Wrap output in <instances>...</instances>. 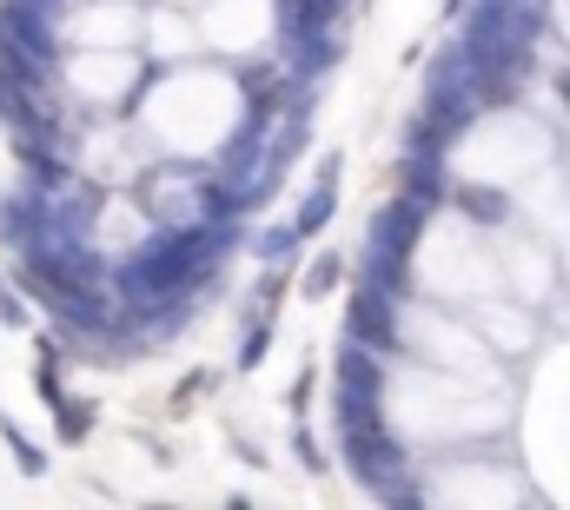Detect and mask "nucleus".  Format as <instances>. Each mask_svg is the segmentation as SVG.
I'll return each mask as SVG.
<instances>
[{"instance_id": "f257e3e1", "label": "nucleus", "mask_w": 570, "mask_h": 510, "mask_svg": "<svg viewBox=\"0 0 570 510\" xmlns=\"http://www.w3.org/2000/svg\"><path fill=\"white\" fill-rule=\"evenodd\" d=\"M146 66H153L146 46H66L53 86L86 113H126L146 86Z\"/></svg>"}, {"instance_id": "f03ea898", "label": "nucleus", "mask_w": 570, "mask_h": 510, "mask_svg": "<svg viewBox=\"0 0 570 510\" xmlns=\"http://www.w3.org/2000/svg\"><path fill=\"white\" fill-rule=\"evenodd\" d=\"M272 27H279V7L272 0H206L199 7V40H206V53H266V40H272Z\"/></svg>"}, {"instance_id": "7ed1b4c3", "label": "nucleus", "mask_w": 570, "mask_h": 510, "mask_svg": "<svg viewBox=\"0 0 570 510\" xmlns=\"http://www.w3.org/2000/svg\"><path fill=\"white\" fill-rule=\"evenodd\" d=\"M139 33H146V7H133V0L60 7V40L66 46H139Z\"/></svg>"}, {"instance_id": "20e7f679", "label": "nucleus", "mask_w": 570, "mask_h": 510, "mask_svg": "<svg viewBox=\"0 0 570 510\" xmlns=\"http://www.w3.org/2000/svg\"><path fill=\"white\" fill-rule=\"evenodd\" d=\"M139 46H146L153 66H179V60L206 53V40H199V13L153 0V7H146V33H139Z\"/></svg>"}, {"instance_id": "39448f33", "label": "nucleus", "mask_w": 570, "mask_h": 510, "mask_svg": "<svg viewBox=\"0 0 570 510\" xmlns=\"http://www.w3.org/2000/svg\"><path fill=\"white\" fill-rule=\"evenodd\" d=\"M53 418H60V445H86L93 438V418H100V405L93 398H53Z\"/></svg>"}, {"instance_id": "423d86ee", "label": "nucleus", "mask_w": 570, "mask_h": 510, "mask_svg": "<svg viewBox=\"0 0 570 510\" xmlns=\"http://www.w3.org/2000/svg\"><path fill=\"white\" fill-rule=\"evenodd\" d=\"M458 212L478 219V226H505V219H511V199L491 192V186H458Z\"/></svg>"}, {"instance_id": "0eeeda50", "label": "nucleus", "mask_w": 570, "mask_h": 510, "mask_svg": "<svg viewBox=\"0 0 570 510\" xmlns=\"http://www.w3.org/2000/svg\"><path fill=\"white\" fill-rule=\"evenodd\" d=\"M339 285H345V252H319V259L299 272V292H305V299H332Z\"/></svg>"}, {"instance_id": "6e6552de", "label": "nucleus", "mask_w": 570, "mask_h": 510, "mask_svg": "<svg viewBox=\"0 0 570 510\" xmlns=\"http://www.w3.org/2000/svg\"><path fill=\"white\" fill-rule=\"evenodd\" d=\"M272 332H279V312H259L252 325H246V339H239V372H259L266 365V352H272Z\"/></svg>"}, {"instance_id": "1a4fd4ad", "label": "nucleus", "mask_w": 570, "mask_h": 510, "mask_svg": "<svg viewBox=\"0 0 570 510\" xmlns=\"http://www.w3.org/2000/svg\"><path fill=\"white\" fill-rule=\"evenodd\" d=\"M0 438H7V451H13V465H20L27 478H40V471H46V451H40V445H33V438L7 418V412H0Z\"/></svg>"}, {"instance_id": "9d476101", "label": "nucleus", "mask_w": 570, "mask_h": 510, "mask_svg": "<svg viewBox=\"0 0 570 510\" xmlns=\"http://www.w3.org/2000/svg\"><path fill=\"white\" fill-rule=\"evenodd\" d=\"M312 385H319V365L305 358V365H299V378H292V392H286V412H292V418H305V405H312Z\"/></svg>"}, {"instance_id": "9b49d317", "label": "nucleus", "mask_w": 570, "mask_h": 510, "mask_svg": "<svg viewBox=\"0 0 570 510\" xmlns=\"http://www.w3.org/2000/svg\"><path fill=\"white\" fill-rule=\"evenodd\" d=\"M292 451H299V465H305V471H312V478H325V451H319V445H312V431H305V425H299V418H292Z\"/></svg>"}, {"instance_id": "f8f14e48", "label": "nucleus", "mask_w": 570, "mask_h": 510, "mask_svg": "<svg viewBox=\"0 0 570 510\" xmlns=\"http://www.w3.org/2000/svg\"><path fill=\"white\" fill-rule=\"evenodd\" d=\"M166 7H206V0H166Z\"/></svg>"}, {"instance_id": "ddd939ff", "label": "nucleus", "mask_w": 570, "mask_h": 510, "mask_svg": "<svg viewBox=\"0 0 570 510\" xmlns=\"http://www.w3.org/2000/svg\"><path fill=\"white\" fill-rule=\"evenodd\" d=\"M60 7H80V0H60Z\"/></svg>"}]
</instances>
